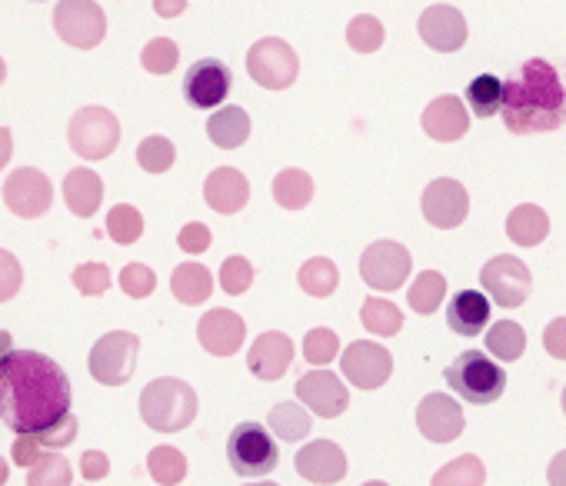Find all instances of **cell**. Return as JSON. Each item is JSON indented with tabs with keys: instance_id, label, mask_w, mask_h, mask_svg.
<instances>
[{
	"instance_id": "cell-44",
	"label": "cell",
	"mask_w": 566,
	"mask_h": 486,
	"mask_svg": "<svg viewBox=\"0 0 566 486\" xmlns=\"http://www.w3.org/2000/svg\"><path fill=\"white\" fill-rule=\"evenodd\" d=\"M253 284V267L247 257H227L223 267H220V287L230 294V297H240L243 290H250Z\"/></svg>"
},
{
	"instance_id": "cell-52",
	"label": "cell",
	"mask_w": 566,
	"mask_h": 486,
	"mask_svg": "<svg viewBox=\"0 0 566 486\" xmlns=\"http://www.w3.org/2000/svg\"><path fill=\"white\" fill-rule=\"evenodd\" d=\"M81 473H84V479H87V483L104 479V476L111 473V459H107V453H101V450H87V453L81 456Z\"/></svg>"
},
{
	"instance_id": "cell-25",
	"label": "cell",
	"mask_w": 566,
	"mask_h": 486,
	"mask_svg": "<svg viewBox=\"0 0 566 486\" xmlns=\"http://www.w3.org/2000/svg\"><path fill=\"white\" fill-rule=\"evenodd\" d=\"M64 200L74 216H94L104 200V180L91 167H74L64 177Z\"/></svg>"
},
{
	"instance_id": "cell-23",
	"label": "cell",
	"mask_w": 566,
	"mask_h": 486,
	"mask_svg": "<svg viewBox=\"0 0 566 486\" xmlns=\"http://www.w3.org/2000/svg\"><path fill=\"white\" fill-rule=\"evenodd\" d=\"M203 200L210 210H217L223 216L240 213L250 200V180L233 167H217L203 183Z\"/></svg>"
},
{
	"instance_id": "cell-60",
	"label": "cell",
	"mask_w": 566,
	"mask_h": 486,
	"mask_svg": "<svg viewBox=\"0 0 566 486\" xmlns=\"http://www.w3.org/2000/svg\"><path fill=\"white\" fill-rule=\"evenodd\" d=\"M559 403H563V413H566V387H563V397H559Z\"/></svg>"
},
{
	"instance_id": "cell-45",
	"label": "cell",
	"mask_w": 566,
	"mask_h": 486,
	"mask_svg": "<svg viewBox=\"0 0 566 486\" xmlns=\"http://www.w3.org/2000/svg\"><path fill=\"white\" fill-rule=\"evenodd\" d=\"M154 287H157V274H154L147 264H127V267L120 271V290H124L127 297L144 300V297L154 294Z\"/></svg>"
},
{
	"instance_id": "cell-43",
	"label": "cell",
	"mask_w": 566,
	"mask_h": 486,
	"mask_svg": "<svg viewBox=\"0 0 566 486\" xmlns=\"http://www.w3.org/2000/svg\"><path fill=\"white\" fill-rule=\"evenodd\" d=\"M340 353V337L327 327H317L304 337V357L314 363V367H327L331 360H337Z\"/></svg>"
},
{
	"instance_id": "cell-39",
	"label": "cell",
	"mask_w": 566,
	"mask_h": 486,
	"mask_svg": "<svg viewBox=\"0 0 566 486\" xmlns=\"http://www.w3.org/2000/svg\"><path fill=\"white\" fill-rule=\"evenodd\" d=\"M384 38H387V31H384V24H380L374 14H357V18L347 24V44H350L357 54H374V51H380V47H384Z\"/></svg>"
},
{
	"instance_id": "cell-9",
	"label": "cell",
	"mask_w": 566,
	"mask_h": 486,
	"mask_svg": "<svg viewBox=\"0 0 566 486\" xmlns=\"http://www.w3.org/2000/svg\"><path fill=\"white\" fill-rule=\"evenodd\" d=\"M54 31L77 51H94L107 38V14L94 0H61L54 8Z\"/></svg>"
},
{
	"instance_id": "cell-24",
	"label": "cell",
	"mask_w": 566,
	"mask_h": 486,
	"mask_svg": "<svg viewBox=\"0 0 566 486\" xmlns=\"http://www.w3.org/2000/svg\"><path fill=\"white\" fill-rule=\"evenodd\" d=\"M447 324L460 337H480L490 324V300L480 290H460L447 307Z\"/></svg>"
},
{
	"instance_id": "cell-16",
	"label": "cell",
	"mask_w": 566,
	"mask_h": 486,
	"mask_svg": "<svg viewBox=\"0 0 566 486\" xmlns=\"http://www.w3.org/2000/svg\"><path fill=\"white\" fill-rule=\"evenodd\" d=\"M297 400L307 403V410H314L317 416L334 420V416L347 413L350 390H347V383L337 373H331L324 367V370H311V373H304L297 380Z\"/></svg>"
},
{
	"instance_id": "cell-14",
	"label": "cell",
	"mask_w": 566,
	"mask_h": 486,
	"mask_svg": "<svg viewBox=\"0 0 566 486\" xmlns=\"http://www.w3.org/2000/svg\"><path fill=\"white\" fill-rule=\"evenodd\" d=\"M420 210H423L427 223H433L437 230H457L470 213V193L460 180L437 177L427 183Z\"/></svg>"
},
{
	"instance_id": "cell-47",
	"label": "cell",
	"mask_w": 566,
	"mask_h": 486,
	"mask_svg": "<svg viewBox=\"0 0 566 486\" xmlns=\"http://www.w3.org/2000/svg\"><path fill=\"white\" fill-rule=\"evenodd\" d=\"M31 436H34L38 446H44V450H64V446H71V443L77 440V416L67 413L61 423H54V426H48V430H38V433H31Z\"/></svg>"
},
{
	"instance_id": "cell-49",
	"label": "cell",
	"mask_w": 566,
	"mask_h": 486,
	"mask_svg": "<svg viewBox=\"0 0 566 486\" xmlns=\"http://www.w3.org/2000/svg\"><path fill=\"white\" fill-rule=\"evenodd\" d=\"M177 247L184 254H203L210 247V230L203 223H187L177 236Z\"/></svg>"
},
{
	"instance_id": "cell-61",
	"label": "cell",
	"mask_w": 566,
	"mask_h": 486,
	"mask_svg": "<svg viewBox=\"0 0 566 486\" xmlns=\"http://www.w3.org/2000/svg\"><path fill=\"white\" fill-rule=\"evenodd\" d=\"M247 486H276V483H247Z\"/></svg>"
},
{
	"instance_id": "cell-6",
	"label": "cell",
	"mask_w": 566,
	"mask_h": 486,
	"mask_svg": "<svg viewBox=\"0 0 566 486\" xmlns=\"http://www.w3.org/2000/svg\"><path fill=\"white\" fill-rule=\"evenodd\" d=\"M71 150L84 160H104L120 144V120L107 107H81L67 127Z\"/></svg>"
},
{
	"instance_id": "cell-5",
	"label": "cell",
	"mask_w": 566,
	"mask_h": 486,
	"mask_svg": "<svg viewBox=\"0 0 566 486\" xmlns=\"http://www.w3.org/2000/svg\"><path fill=\"white\" fill-rule=\"evenodd\" d=\"M227 459H230V469L237 476H266L276 469L280 463V453H276V443L270 436L266 426L260 423H240L233 426V433L227 436Z\"/></svg>"
},
{
	"instance_id": "cell-40",
	"label": "cell",
	"mask_w": 566,
	"mask_h": 486,
	"mask_svg": "<svg viewBox=\"0 0 566 486\" xmlns=\"http://www.w3.org/2000/svg\"><path fill=\"white\" fill-rule=\"evenodd\" d=\"M174 160H177V150H174V144H170L167 137H160V134L140 140V147H137V163H140L147 173H167V170L174 167Z\"/></svg>"
},
{
	"instance_id": "cell-21",
	"label": "cell",
	"mask_w": 566,
	"mask_h": 486,
	"mask_svg": "<svg viewBox=\"0 0 566 486\" xmlns=\"http://www.w3.org/2000/svg\"><path fill=\"white\" fill-rule=\"evenodd\" d=\"M243 337H247V324L233 310H210L197 324V340L213 357H233L243 347Z\"/></svg>"
},
{
	"instance_id": "cell-8",
	"label": "cell",
	"mask_w": 566,
	"mask_h": 486,
	"mask_svg": "<svg viewBox=\"0 0 566 486\" xmlns=\"http://www.w3.org/2000/svg\"><path fill=\"white\" fill-rule=\"evenodd\" d=\"M247 71L266 91H287L291 84H297L301 61H297V51L287 41L263 38L247 51Z\"/></svg>"
},
{
	"instance_id": "cell-34",
	"label": "cell",
	"mask_w": 566,
	"mask_h": 486,
	"mask_svg": "<svg viewBox=\"0 0 566 486\" xmlns=\"http://www.w3.org/2000/svg\"><path fill=\"white\" fill-rule=\"evenodd\" d=\"M483 483H486L483 459L473 456V453H467V456H457L447 466H440L433 473V483L430 486H483Z\"/></svg>"
},
{
	"instance_id": "cell-58",
	"label": "cell",
	"mask_w": 566,
	"mask_h": 486,
	"mask_svg": "<svg viewBox=\"0 0 566 486\" xmlns=\"http://www.w3.org/2000/svg\"><path fill=\"white\" fill-rule=\"evenodd\" d=\"M4 77H8V64H4V57H0V84H4Z\"/></svg>"
},
{
	"instance_id": "cell-26",
	"label": "cell",
	"mask_w": 566,
	"mask_h": 486,
	"mask_svg": "<svg viewBox=\"0 0 566 486\" xmlns=\"http://www.w3.org/2000/svg\"><path fill=\"white\" fill-rule=\"evenodd\" d=\"M506 233L513 243H520V247H536V243H543L549 236V216L536 203H520L506 216Z\"/></svg>"
},
{
	"instance_id": "cell-18",
	"label": "cell",
	"mask_w": 566,
	"mask_h": 486,
	"mask_svg": "<svg viewBox=\"0 0 566 486\" xmlns=\"http://www.w3.org/2000/svg\"><path fill=\"white\" fill-rule=\"evenodd\" d=\"M420 38L427 47L440 51V54H457L467 44V18L450 8V4H433L420 14L417 24Z\"/></svg>"
},
{
	"instance_id": "cell-38",
	"label": "cell",
	"mask_w": 566,
	"mask_h": 486,
	"mask_svg": "<svg viewBox=\"0 0 566 486\" xmlns=\"http://www.w3.org/2000/svg\"><path fill=\"white\" fill-rule=\"evenodd\" d=\"M107 233H111L114 243H120V247H130V243H137L140 233H144V216H140V210L130 207V203L111 207V213H107Z\"/></svg>"
},
{
	"instance_id": "cell-37",
	"label": "cell",
	"mask_w": 566,
	"mask_h": 486,
	"mask_svg": "<svg viewBox=\"0 0 566 486\" xmlns=\"http://www.w3.org/2000/svg\"><path fill=\"white\" fill-rule=\"evenodd\" d=\"M147 469L160 486H177L187 476V456L177 446H154L147 456Z\"/></svg>"
},
{
	"instance_id": "cell-10",
	"label": "cell",
	"mask_w": 566,
	"mask_h": 486,
	"mask_svg": "<svg viewBox=\"0 0 566 486\" xmlns=\"http://www.w3.org/2000/svg\"><path fill=\"white\" fill-rule=\"evenodd\" d=\"M410 271H413L410 251L397 240H377L360 257V277L370 290H384V294L400 290Z\"/></svg>"
},
{
	"instance_id": "cell-32",
	"label": "cell",
	"mask_w": 566,
	"mask_h": 486,
	"mask_svg": "<svg viewBox=\"0 0 566 486\" xmlns=\"http://www.w3.org/2000/svg\"><path fill=\"white\" fill-rule=\"evenodd\" d=\"M486 350L500 360V363H513L523 357L526 350V330L513 320H500L486 330Z\"/></svg>"
},
{
	"instance_id": "cell-36",
	"label": "cell",
	"mask_w": 566,
	"mask_h": 486,
	"mask_svg": "<svg viewBox=\"0 0 566 486\" xmlns=\"http://www.w3.org/2000/svg\"><path fill=\"white\" fill-rule=\"evenodd\" d=\"M337 284H340V271H337V264L334 261H327V257H311L304 267H301V287L311 294V297H331L334 290H337Z\"/></svg>"
},
{
	"instance_id": "cell-33",
	"label": "cell",
	"mask_w": 566,
	"mask_h": 486,
	"mask_svg": "<svg viewBox=\"0 0 566 486\" xmlns=\"http://www.w3.org/2000/svg\"><path fill=\"white\" fill-rule=\"evenodd\" d=\"M443 297H447V277L437 274V271H423V274L410 284V294H407L410 310L420 314V317H430V314L443 304Z\"/></svg>"
},
{
	"instance_id": "cell-4",
	"label": "cell",
	"mask_w": 566,
	"mask_h": 486,
	"mask_svg": "<svg viewBox=\"0 0 566 486\" xmlns=\"http://www.w3.org/2000/svg\"><path fill=\"white\" fill-rule=\"evenodd\" d=\"M447 383L450 390L463 400V403H476V406H486V403H496L506 390V373L503 367L486 357L483 350H463L450 367H447Z\"/></svg>"
},
{
	"instance_id": "cell-57",
	"label": "cell",
	"mask_w": 566,
	"mask_h": 486,
	"mask_svg": "<svg viewBox=\"0 0 566 486\" xmlns=\"http://www.w3.org/2000/svg\"><path fill=\"white\" fill-rule=\"evenodd\" d=\"M8 473H11V469H8V459H4V456H0V486H4V483H8Z\"/></svg>"
},
{
	"instance_id": "cell-42",
	"label": "cell",
	"mask_w": 566,
	"mask_h": 486,
	"mask_svg": "<svg viewBox=\"0 0 566 486\" xmlns=\"http://www.w3.org/2000/svg\"><path fill=\"white\" fill-rule=\"evenodd\" d=\"M180 61V51L170 38H157L140 51V64L147 74H170Z\"/></svg>"
},
{
	"instance_id": "cell-15",
	"label": "cell",
	"mask_w": 566,
	"mask_h": 486,
	"mask_svg": "<svg viewBox=\"0 0 566 486\" xmlns=\"http://www.w3.org/2000/svg\"><path fill=\"white\" fill-rule=\"evenodd\" d=\"M230 84H233L230 67L223 61H217V57H203V61H197L187 71V77H184V97L197 110H213L230 94Z\"/></svg>"
},
{
	"instance_id": "cell-51",
	"label": "cell",
	"mask_w": 566,
	"mask_h": 486,
	"mask_svg": "<svg viewBox=\"0 0 566 486\" xmlns=\"http://www.w3.org/2000/svg\"><path fill=\"white\" fill-rule=\"evenodd\" d=\"M11 456H14L18 466H34V463H41L44 446H38V440L31 433H18V440L11 446Z\"/></svg>"
},
{
	"instance_id": "cell-55",
	"label": "cell",
	"mask_w": 566,
	"mask_h": 486,
	"mask_svg": "<svg viewBox=\"0 0 566 486\" xmlns=\"http://www.w3.org/2000/svg\"><path fill=\"white\" fill-rule=\"evenodd\" d=\"M11 154H14V137L8 127H0V170L11 163Z\"/></svg>"
},
{
	"instance_id": "cell-41",
	"label": "cell",
	"mask_w": 566,
	"mask_h": 486,
	"mask_svg": "<svg viewBox=\"0 0 566 486\" xmlns=\"http://www.w3.org/2000/svg\"><path fill=\"white\" fill-rule=\"evenodd\" d=\"M71 463L57 453H44L41 463L31 466L28 486H71Z\"/></svg>"
},
{
	"instance_id": "cell-3",
	"label": "cell",
	"mask_w": 566,
	"mask_h": 486,
	"mask_svg": "<svg viewBox=\"0 0 566 486\" xmlns=\"http://www.w3.org/2000/svg\"><path fill=\"white\" fill-rule=\"evenodd\" d=\"M197 416V393L187 380L160 377L140 393V420L157 433H180Z\"/></svg>"
},
{
	"instance_id": "cell-19",
	"label": "cell",
	"mask_w": 566,
	"mask_h": 486,
	"mask_svg": "<svg viewBox=\"0 0 566 486\" xmlns=\"http://www.w3.org/2000/svg\"><path fill=\"white\" fill-rule=\"evenodd\" d=\"M294 363V340L280 330H266L253 340V347L247 350V367L256 380H280L287 373V367Z\"/></svg>"
},
{
	"instance_id": "cell-54",
	"label": "cell",
	"mask_w": 566,
	"mask_h": 486,
	"mask_svg": "<svg viewBox=\"0 0 566 486\" xmlns=\"http://www.w3.org/2000/svg\"><path fill=\"white\" fill-rule=\"evenodd\" d=\"M157 18H180L187 11V0H154Z\"/></svg>"
},
{
	"instance_id": "cell-48",
	"label": "cell",
	"mask_w": 566,
	"mask_h": 486,
	"mask_svg": "<svg viewBox=\"0 0 566 486\" xmlns=\"http://www.w3.org/2000/svg\"><path fill=\"white\" fill-rule=\"evenodd\" d=\"M21 284H24V267H21V261H18L11 251H0V304L14 300L18 290H21Z\"/></svg>"
},
{
	"instance_id": "cell-20",
	"label": "cell",
	"mask_w": 566,
	"mask_h": 486,
	"mask_svg": "<svg viewBox=\"0 0 566 486\" xmlns=\"http://www.w3.org/2000/svg\"><path fill=\"white\" fill-rule=\"evenodd\" d=\"M294 466L304 479L317 483V486H334L347 476V456L337 443L331 440H314L307 443L297 456Z\"/></svg>"
},
{
	"instance_id": "cell-50",
	"label": "cell",
	"mask_w": 566,
	"mask_h": 486,
	"mask_svg": "<svg viewBox=\"0 0 566 486\" xmlns=\"http://www.w3.org/2000/svg\"><path fill=\"white\" fill-rule=\"evenodd\" d=\"M543 347L553 360H566V317H556L546 324V334H543Z\"/></svg>"
},
{
	"instance_id": "cell-22",
	"label": "cell",
	"mask_w": 566,
	"mask_h": 486,
	"mask_svg": "<svg viewBox=\"0 0 566 486\" xmlns=\"http://www.w3.org/2000/svg\"><path fill=\"white\" fill-rule=\"evenodd\" d=\"M420 124H423V134H427V137H433V140H440V144H453V140L467 137V130H470V114H467V107H463L460 97L443 94V97H437V101H430V104L423 107Z\"/></svg>"
},
{
	"instance_id": "cell-17",
	"label": "cell",
	"mask_w": 566,
	"mask_h": 486,
	"mask_svg": "<svg viewBox=\"0 0 566 486\" xmlns=\"http://www.w3.org/2000/svg\"><path fill=\"white\" fill-rule=\"evenodd\" d=\"M417 426L430 443H453L467 426L463 406L447 393H430L417 406Z\"/></svg>"
},
{
	"instance_id": "cell-2",
	"label": "cell",
	"mask_w": 566,
	"mask_h": 486,
	"mask_svg": "<svg viewBox=\"0 0 566 486\" xmlns=\"http://www.w3.org/2000/svg\"><path fill=\"white\" fill-rule=\"evenodd\" d=\"M566 120V91L553 64L533 57L520 67V74L506 84L503 97V124L510 134H549Z\"/></svg>"
},
{
	"instance_id": "cell-7",
	"label": "cell",
	"mask_w": 566,
	"mask_h": 486,
	"mask_svg": "<svg viewBox=\"0 0 566 486\" xmlns=\"http://www.w3.org/2000/svg\"><path fill=\"white\" fill-rule=\"evenodd\" d=\"M137 350H140V340L137 334L130 330H114V334H104L94 350H91V377L104 387H124L130 383L134 370H137Z\"/></svg>"
},
{
	"instance_id": "cell-13",
	"label": "cell",
	"mask_w": 566,
	"mask_h": 486,
	"mask_svg": "<svg viewBox=\"0 0 566 486\" xmlns=\"http://www.w3.org/2000/svg\"><path fill=\"white\" fill-rule=\"evenodd\" d=\"M340 370L357 390H377L390 380L394 357L387 347H380L374 340H354L340 357Z\"/></svg>"
},
{
	"instance_id": "cell-29",
	"label": "cell",
	"mask_w": 566,
	"mask_h": 486,
	"mask_svg": "<svg viewBox=\"0 0 566 486\" xmlns=\"http://www.w3.org/2000/svg\"><path fill=\"white\" fill-rule=\"evenodd\" d=\"M170 290H174V297H177L180 304L197 307V304H203V300L213 294V277H210V271L200 267V264H180V267L174 271V277H170Z\"/></svg>"
},
{
	"instance_id": "cell-53",
	"label": "cell",
	"mask_w": 566,
	"mask_h": 486,
	"mask_svg": "<svg viewBox=\"0 0 566 486\" xmlns=\"http://www.w3.org/2000/svg\"><path fill=\"white\" fill-rule=\"evenodd\" d=\"M546 479H549V486H566V450L553 456V463L546 469Z\"/></svg>"
},
{
	"instance_id": "cell-28",
	"label": "cell",
	"mask_w": 566,
	"mask_h": 486,
	"mask_svg": "<svg viewBox=\"0 0 566 486\" xmlns=\"http://www.w3.org/2000/svg\"><path fill=\"white\" fill-rule=\"evenodd\" d=\"M273 200L283 207V210H304L311 200H314V177L307 170H280L273 177Z\"/></svg>"
},
{
	"instance_id": "cell-1",
	"label": "cell",
	"mask_w": 566,
	"mask_h": 486,
	"mask_svg": "<svg viewBox=\"0 0 566 486\" xmlns=\"http://www.w3.org/2000/svg\"><path fill=\"white\" fill-rule=\"evenodd\" d=\"M71 413V380L51 357L14 350L0 363V420L14 433H38Z\"/></svg>"
},
{
	"instance_id": "cell-31",
	"label": "cell",
	"mask_w": 566,
	"mask_h": 486,
	"mask_svg": "<svg viewBox=\"0 0 566 486\" xmlns=\"http://www.w3.org/2000/svg\"><path fill=\"white\" fill-rule=\"evenodd\" d=\"M503 97H506V84L490 77V74H480L470 81L467 87V104L476 117H493V114H503Z\"/></svg>"
},
{
	"instance_id": "cell-11",
	"label": "cell",
	"mask_w": 566,
	"mask_h": 486,
	"mask_svg": "<svg viewBox=\"0 0 566 486\" xmlns=\"http://www.w3.org/2000/svg\"><path fill=\"white\" fill-rule=\"evenodd\" d=\"M480 284H483V294L493 297V304H500L506 310L523 307L533 290V277H530L526 264L510 254H500L490 264H483Z\"/></svg>"
},
{
	"instance_id": "cell-35",
	"label": "cell",
	"mask_w": 566,
	"mask_h": 486,
	"mask_svg": "<svg viewBox=\"0 0 566 486\" xmlns=\"http://www.w3.org/2000/svg\"><path fill=\"white\" fill-rule=\"evenodd\" d=\"M360 324H364L370 334H377V337H397L400 327H403V314H400L397 304L380 300V297H370V300L364 304V310H360Z\"/></svg>"
},
{
	"instance_id": "cell-30",
	"label": "cell",
	"mask_w": 566,
	"mask_h": 486,
	"mask_svg": "<svg viewBox=\"0 0 566 486\" xmlns=\"http://www.w3.org/2000/svg\"><path fill=\"white\" fill-rule=\"evenodd\" d=\"M270 430L283 440V443H297L311 436V413L301 403H276L270 410Z\"/></svg>"
},
{
	"instance_id": "cell-27",
	"label": "cell",
	"mask_w": 566,
	"mask_h": 486,
	"mask_svg": "<svg viewBox=\"0 0 566 486\" xmlns=\"http://www.w3.org/2000/svg\"><path fill=\"white\" fill-rule=\"evenodd\" d=\"M207 137L220 147V150H237L247 144L250 137V114L243 107H223L217 114H210L207 120Z\"/></svg>"
},
{
	"instance_id": "cell-12",
	"label": "cell",
	"mask_w": 566,
	"mask_h": 486,
	"mask_svg": "<svg viewBox=\"0 0 566 486\" xmlns=\"http://www.w3.org/2000/svg\"><path fill=\"white\" fill-rule=\"evenodd\" d=\"M4 203L14 216H44L54 203V187L48 173H41L38 167H18L4 183Z\"/></svg>"
},
{
	"instance_id": "cell-46",
	"label": "cell",
	"mask_w": 566,
	"mask_h": 486,
	"mask_svg": "<svg viewBox=\"0 0 566 486\" xmlns=\"http://www.w3.org/2000/svg\"><path fill=\"white\" fill-rule=\"evenodd\" d=\"M74 287L84 294V297H104L111 290V271L104 264H81L74 271Z\"/></svg>"
},
{
	"instance_id": "cell-56",
	"label": "cell",
	"mask_w": 566,
	"mask_h": 486,
	"mask_svg": "<svg viewBox=\"0 0 566 486\" xmlns=\"http://www.w3.org/2000/svg\"><path fill=\"white\" fill-rule=\"evenodd\" d=\"M11 353H14V340H11V334H8V330H0V363H4Z\"/></svg>"
},
{
	"instance_id": "cell-59",
	"label": "cell",
	"mask_w": 566,
	"mask_h": 486,
	"mask_svg": "<svg viewBox=\"0 0 566 486\" xmlns=\"http://www.w3.org/2000/svg\"><path fill=\"white\" fill-rule=\"evenodd\" d=\"M364 486H390V483H384V479H370V483H364Z\"/></svg>"
}]
</instances>
